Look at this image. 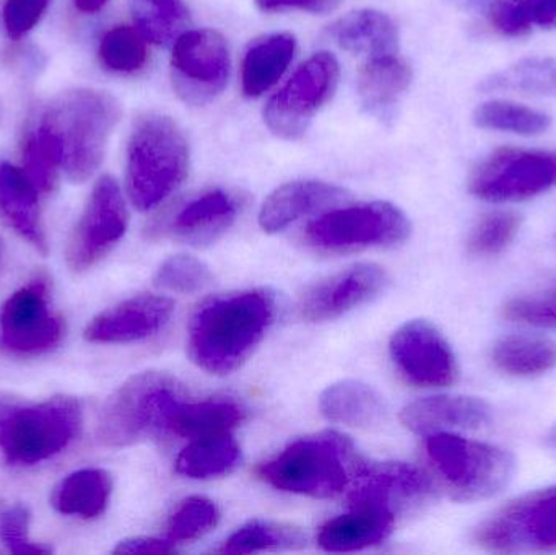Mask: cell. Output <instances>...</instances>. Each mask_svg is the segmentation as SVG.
<instances>
[{"label": "cell", "mask_w": 556, "mask_h": 555, "mask_svg": "<svg viewBox=\"0 0 556 555\" xmlns=\"http://www.w3.org/2000/svg\"><path fill=\"white\" fill-rule=\"evenodd\" d=\"M276 293L266 287L205 300L189 323L192 362L211 375H230L260 348L277 318Z\"/></svg>", "instance_id": "cell-1"}, {"label": "cell", "mask_w": 556, "mask_h": 555, "mask_svg": "<svg viewBox=\"0 0 556 555\" xmlns=\"http://www.w3.org/2000/svg\"><path fill=\"white\" fill-rule=\"evenodd\" d=\"M121 104L108 91L74 88L58 94L41 111V130L68 181L80 185L97 173L121 119Z\"/></svg>", "instance_id": "cell-2"}, {"label": "cell", "mask_w": 556, "mask_h": 555, "mask_svg": "<svg viewBox=\"0 0 556 555\" xmlns=\"http://www.w3.org/2000/svg\"><path fill=\"white\" fill-rule=\"evenodd\" d=\"M84 426L77 398L52 396L29 403L0 391V450L7 462L31 466L67 449Z\"/></svg>", "instance_id": "cell-3"}, {"label": "cell", "mask_w": 556, "mask_h": 555, "mask_svg": "<svg viewBox=\"0 0 556 555\" xmlns=\"http://www.w3.org/2000/svg\"><path fill=\"white\" fill-rule=\"evenodd\" d=\"M189 146L181 127L163 114L137 121L127 146V192L139 211H152L188 176Z\"/></svg>", "instance_id": "cell-4"}, {"label": "cell", "mask_w": 556, "mask_h": 555, "mask_svg": "<svg viewBox=\"0 0 556 555\" xmlns=\"http://www.w3.org/2000/svg\"><path fill=\"white\" fill-rule=\"evenodd\" d=\"M359 462L349 437L320 432L291 443L256 472L278 491L329 499L349 488Z\"/></svg>", "instance_id": "cell-5"}, {"label": "cell", "mask_w": 556, "mask_h": 555, "mask_svg": "<svg viewBox=\"0 0 556 555\" xmlns=\"http://www.w3.org/2000/svg\"><path fill=\"white\" fill-rule=\"evenodd\" d=\"M185 400L182 384L165 371L134 375L104 403L98 437L111 449H124L162 436Z\"/></svg>", "instance_id": "cell-6"}, {"label": "cell", "mask_w": 556, "mask_h": 555, "mask_svg": "<svg viewBox=\"0 0 556 555\" xmlns=\"http://www.w3.org/2000/svg\"><path fill=\"white\" fill-rule=\"evenodd\" d=\"M428 462L456 501L476 502L498 494L511 479L515 462L505 450L450 432L425 443Z\"/></svg>", "instance_id": "cell-7"}, {"label": "cell", "mask_w": 556, "mask_h": 555, "mask_svg": "<svg viewBox=\"0 0 556 555\" xmlns=\"http://www.w3.org/2000/svg\"><path fill=\"white\" fill-rule=\"evenodd\" d=\"M410 237V220L391 202H365L336 209L307 224L304 241L317 251L350 253L399 247Z\"/></svg>", "instance_id": "cell-8"}, {"label": "cell", "mask_w": 556, "mask_h": 555, "mask_svg": "<svg viewBox=\"0 0 556 555\" xmlns=\"http://www.w3.org/2000/svg\"><path fill=\"white\" fill-rule=\"evenodd\" d=\"M556 186V150L502 147L470 173L467 188L482 201L518 202Z\"/></svg>", "instance_id": "cell-9"}, {"label": "cell", "mask_w": 556, "mask_h": 555, "mask_svg": "<svg viewBox=\"0 0 556 555\" xmlns=\"http://www.w3.org/2000/svg\"><path fill=\"white\" fill-rule=\"evenodd\" d=\"M473 540L490 553H555L556 484L506 505L477 528Z\"/></svg>", "instance_id": "cell-10"}, {"label": "cell", "mask_w": 556, "mask_h": 555, "mask_svg": "<svg viewBox=\"0 0 556 555\" xmlns=\"http://www.w3.org/2000/svg\"><path fill=\"white\" fill-rule=\"evenodd\" d=\"M339 78V61L330 52L311 55L270 98L264 110L267 127L281 139H300L314 116L332 100Z\"/></svg>", "instance_id": "cell-11"}, {"label": "cell", "mask_w": 556, "mask_h": 555, "mask_svg": "<svg viewBox=\"0 0 556 555\" xmlns=\"http://www.w3.org/2000/svg\"><path fill=\"white\" fill-rule=\"evenodd\" d=\"M230 49L215 29H189L173 46L172 81L186 103L202 106L225 90L230 77Z\"/></svg>", "instance_id": "cell-12"}, {"label": "cell", "mask_w": 556, "mask_h": 555, "mask_svg": "<svg viewBox=\"0 0 556 555\" xmlns=\"http://www.w3.org/2000/svg\"><path fill=\"white\" fill-rule=\"evenodd\" d=\"M64 319L49 306V286L36 276L0 306V348L16 355L52 351L64 338Z\"/></svg>", "instance_id": "cell-13"}, {"label": "cell", "mask_w": 556, "mask_h": 555, "mask_svg": "<svg viewBox=\"0 0 556 555\" xmlns=\"http://www.w3.org/2000/svg\"><path fill=\"white\" fill-rule=\"evenodd\" d=\"M129 224L126 201L113 176L98 179L84 214L68 241L65 260L72 273L80 274L100 263L124 237Z\"/></svg>", "instance_id": "cell-14"}, {"label": "cell", "mask_w": 556, "mask_h": 555, "mask_svg": "<svg viewBox=\"0 0 556 555\" xmlns=\"http://www.w3.org/2000/svg\"><path fill=\"white\" fill-rule=\"evenodd\" d=\"M392 362L405 381L417 388H444L456 383V355L437 326L425 319L405 323L389 342Z\"/></svg>", "instance_id": "cell-15"}, {"label": "cell", "mask_w": 556, "mask_h": 555, "mask_svg": "<svg viewBox=\"0 0 556 555\" xmlns=\"http://www.w3.org/2000/svg\"><path fill=\"white\" fill-rule=\"evenodd\" d=\"M349 488L350 507L384 508L394 515L420 507L431 495L430 479L407 463L362 459Z\"/></svg>", "instance_id": "cell-16"}, {"label": "cell", "mask_w": 556, "mask_h": 555, "mask_svg": "<svg viewBox=\"0 0 556 555\" xmlns=\"http://www.w3.org/2000/svg\"><path fill=\"white\" fill-rule=\"evenodd\" d=\"M388 283L378 264L362 263L319 280L301 297L300 313L306 321L324 323L371 302Z\"/></svg>", "instance_id": "cell-17"}, {"label": "cell", "mask_w": 556, "mask_h": 555, "mask_svg": "<svg viewBox=\"0 0 556 555\" xmlns=\"http://www.w3.org/2000/svg\"><path fill=\"white\" fill-rule=\"evenodd\" d=\"M175 312L166 297L137 295L91 319L84 338L93 344H130L163 331Z\"/></svg>", "instance_id": "cell-18"}, {"label": "cell", "mask_w": 556, "mask_h": 555, "mask_svg": "<svg viewBox=\"0 0 556 555\" xmlns=\"http://www.w3.org/2000/svg\"><path fill=\"white\" fill-rule=\"evenodd\" d=\"M241 211L238 195L225 189H211L186 202L169 222L173 238L192 247L214 243L237 222Z\"/></svg>", "instance_id": "cell-19"}, {"label": "cell", "mask_w": 556, "mask_h": 555, "mask_svg": "<svg viewBox=\"0 0 556 555\" xmlns=\"http://www.w3.org/2000/svg\"><path fill=\"white\" fill-rule=\"evenodd\" d=\"M489 404L470 396H433L415 401L402 409L401 420L418 436L473 430L489 424Z\"/></svg>", "instance_id": "cell-20"}, {"label": "cell", "mask_w": 556, "mask_h": 555, "mask_svg": "<svg viewBox=\"0 0 556 555\" xmlns=\"http://www.w3.org/2000/svg\"><path fill=\"white\" fill-rule=\"evenodd\" d=\"M349 192L324 181H293L276 189L260 212V224L267 234H277L304 215L336 207Z\"/></svg>", "instance_id": "cell-21"}, {"label": "cell", "mask_w": 556, "mask_h": 555, "mask_svg": "<svg viewBox=\"0 0 556 555\" xmlns=\"http://www.w3.org/2000/svg\"><path fill=\"white\" fill-rule=\"evenodd\" d=\"M38 192L25 169L0 162V218L38 253L48 254Z\"/></svg>", "instance_id": "cell-22"}, {"label": "cell", "mask_w": 556, "mask_h": 555, "mask_svg": "<svg viewBox=\"0 0 556 555\" xmlns=\"http://www.w3.org/2000/svg\"><path fill=\"white\" fill-rule=\"evenodd\" d=\"M394 525L395 515L392 512L356 507L350 514L327 521L317 534V543L329 553H355L388 540Z\"/></svg>", "instance_id": "cell-23"}, {"label": "cell", "mask_w": 556, "mask_h": 555, "mask_svg": "<svg viewBox=\"0 0 556 555\" xmlns=\"http://www.w3.org/2000/svg\"><path fill=\"white\" fill-rule=\"evenodd\" d=\"M329 36L343 51L368 55L369 59L397 52V26L391 16L379 10L346 13L329 26Z\"/></svg>", "instance_id": "cell-24"}, {"label": "cell", "mask_w": 556, "mask_h": 555, "mask_svg": "<svg viewBox=\"0 0 556 555\" xmlns=\"http://www.w3.org/2000/svg\"><path fill=\"white\" fill-rule=\"evenodd\" d=\"M113 478L104 469L85 468L65 476L52 489L49 504L65 517L94 520L106 512Z\"/></svg>", "instance_id": "cell-25"}, {"label": "cell", "mask_w": 556, "mask_h": 555, "mask_svg": "<svg viewBox=\"0 0 556 555\" xmlns=\"http://www.w3.org/2000/svg\"><path fill=\"white\" fill-rule=\"evenodd\" d=\"M296 52V39L291 33H276L256 39L248 48L241 64V87L250 98L269 91L287 72Z\"/></svg>", "instance_id": "cell-26"}, {"label": "cell", "mask_w": 556, "mask_h": 555, "mask_svg": "<svg viewBox=\"0 0 556 555\" xmlns=\"http://www.w3.org/2000/svg\"><path fill=\"white\" fill-rule=\"evenodd\" d=\"M412 67L397 54L368 59L359 68L358 93L363 106L371 114L388 113L412 84Z\"/></svg>", "instance_id": "cell-27"}, {"label": "cell", "mask_w": 556, "mask_h": 555, "mask_svg": "<svg viewBox=\"0 0 556 555\" xmlns=\"http://www.w3.org/2000/svg\"><path fill=\"white\" fill-rule=\"evenodd\" d=\"M320 413L340 426L371 427L384 417V398L363 381L343 380L327 388L319 400Z\"/></svg>", "instance_id": "cell-28"}, {"label": "cell", "mask_w": 556, "mask_h": 555, "mask_svg": "<svg viewBox=\"0 0 556 555\" xmlns=\"http://www.w3.org/2000/svg\"><path fill=\"white\" fill-rule=\"evenodd\" d=\"M247 420V411L230 398H212V400L186 403L176 407L169 422V432L185 439L231 433Z\"/></svg>", "instance_id": "cell-29"}, {"label": "cell", "mask_w": 556, "mask_h": 555, "mask_svg": "<svg viewBox=\"0 0 556 555\" xmlns=\"http://www.w3.org/2000/svg\"><path fill=\"white\" fill-rule=\"evenodd\" d=\"M241 449L231 433L194 439L176 458V472L189 479L230 475L240 465Z\"/></svg>", "instance_id": "cell-30"}, {"label": "cell", "mask_w": 556, "mask_h": 555, "mask_svg": "<svg viewBox=\"0 0 556 555\" xmlns=\"http://www.w3.org/2000/svg\"><path fill=\"white\" fill-rule=\"evenodd\" d=\"M492 361L509 377H539L555 368L556 344L534 336H509L493 345Z\"/></svg>", "instance_id": "cell-31"}, {"label": "cell", "mask_w": 556, "mask_h": 555, "mask_svg": "<svg viewBox=\"0 0 556 555\" xmlns=\"http://www.w3.org/2000/svg\"><path fill=\"white\" fill-rule=\"evenodd\" d=\"M485 12L492 28L508 38L556 26V0H492Z\"/></svg>", "instance_id": "cell-32"}, {"label": "cell", "mask_w": 556, "mask_h": 555, "mask_svg": "<svg viewBox=\"0 0 556 555\" xmlns=\"http://www.w3.org/2000/svg\"><path fill=\"white\" fill-rule=\"evenodd\" d=\"M306 544V537L293 525L273 520L248 521L238 528L224 546L222 554H253L264 551H294Z\"/></svg>", "instance_id": "cell-33"}, {"label": "cell", "mask_w": 556, "mask_h": 555, "mask_svg": "<svg viewBox=\"0 0 556 555\" xmlns=\"http://www.w3.org/2000/svg\"><path fill=\"white\" fill-rule=\"evenodd\" d=\"M129 5L137 29L147 41L169 45L188 28L185 0H129Z\"/></svg>", "instance_id": "cell-34"}, {"label": "cell", "mask_w": 556, "mask_h": 555, "mask_svg": "<svg viewBox=\"0 0 556 555\" xmlns=\"http://www.w3.org/2000/svg\"><path fill=\"white\" fill-rule=\"evenodd\" d=\"M472 121L480 129L502 130L519 136H538L552 124L548 114L509 100H490L479 104L473 111Z\"/></svg>", "instance_id": "cell-35"}, {"label": "cell", "mask_w": 556, "mask_h": 555, "mask_svg": "<svg viewBox=\"0 0 556 555\" xmlns=\"http://www.w3.org/2000/svg\"><path fill=\"white\" fill-rule=\"evenodd\" d=\"M485 91H518V93H556V61L522 59L483 80Z\"/></svg>", "instance_id": "cell-36"}, {"label": "cell", "mask_w": 556, "mask_h": 555, "mask_svg": "<svg viewBox=\"0 0 556 555\" xmlns=\"http://www.w3.org/2000/svg\"><path fill=\"white\" fill-rule=\"evenodd\" d=\"M98 55L108 71L132 74L140 71L149 58L147 39L132 26H114L101 38Z\"/></svg>", "instance_id": "cell-37"}, {"label": "cell", "mask_w": 556, "mask_h": 555, "mask_svg": "<svg viewBox=\"0 0 556 555\" xmlns=\"http://www.w3.org/2000/svg\"><path fill=\"white\" fill-rule=\"evenodd\" d=\"M521 217L515 212L496 211L483 215L470 231L467 247L477 256H496L515 240Z\"/></svg>", "instance_id": "cell-38"}, {"label": "cell", "mask_w": 556, "mask_h": 555, "mask_svg": "<svg viewBox=\"0 0 556 555\" xmlns=\"http://www.w3.org/2000/svg\"><path fill=\"white\" fill-rule=\"evenodd\" d=\"M218 521H220V510L215 502L205 497H189L173 512L166 533L173 543L195 541L211 533Z\"/></svg>", "instance_id": "cell-39"}, {"label": "cell", "mask_w": 556, "mask_h": 555, "mask_svg": "<svg viewBox=\"0 0 556 555\" xmlns=\"http://www.w3.org/2000/svg\"><path fill=\"white\" fill-rule=\"evenodd\" d=\"M23 169L39 192H52L58 186L61 166L36 124L29 127L23 142Z\"/></svg>", "instance_id": "cell-40"}, {"label": "cell", "mask_w": 556, "mask_h": 555, "mask_svg": "<svg viewBox=\"0 0 556 555\" xmlns=\"http://www.w3.org/2000/svg\"><path fill=\"white\" fill-rule=\"evenodd\" d=\"M212 282V273L204 261L189 254L168 257L156 270L155 286L176 293H195Z\"/></svg>", "instance_id": "cell-41"}, {"label": "cell", "mask_w": 556, "mask_h": 555, "mask_svg": "<svg viewBox=\"0 0 556 555\" xmlns=\"http://www.w3.org/2000/svg\"><path fill=\"white\" fill-rule=\"evenodd\" d=\"M31 512L23 504H9L0 499V541L13 554L46 555L52 550L46 544H36L29 540Z\"/></svg>", "instance_id": "cell-42"}, {"label": "cell", "mask_w": 556, "mask_h": 555, "mask_svg": "<svg viewBox=\"0 0 556 555\" xmlns=\"http://www.w3.org/2000/svg\"><path fill=\"white\" fill-rule=\"evenodd\" d=\"M503 315L521 325L556 329V283L547 289L509 300L503 306Z\"/></svg>", "instance_id": "cell-43"}, {"label": "cell", "mask_w": 556, "mask_h": 555, "mask_svg": "<svg viewBox=\"0 0 556 555\" xmlns=\"http://www.w3.org/2000/svg\"><path fill=\"white\" fill-rule=\"evenodd\" d=\"M51 0H7L3 5V26L12 39L28 35L45 15Z\"/></svg>", "instance_id": "cell-44"}, {"label": "cell", "mask_w": 556, "mask_h": 555, "mask_svg": "<svg viewBox=\"0 0 556 555\" xmlns=\"http://www.w3.org/2000/svg\"><path fill=\"white\" fill-rule=\"evenodd\" d=\"M340 0H256V5L263 12H285L300 10L309 13H329L339 7Z\"/></svg>", "instance_id": "cell-45"}, {"label": "cell", "mask_w": 556, "mask_h": 555, "mask_svg": "<svg viewBox=\"0 0 556 555\" xmlns=\"http://www.w3.org/2000/svg\"><path fill=\"white\" fill-rule=\"evenodd\" d=\"M176 543L172 540H159V538H130V540L121 541L114 547V554H176Z\"/></svg>", "instance_id": "cell-46"}, {"label": "cell", "mask_w": 556, "mask_h": 555, "mask_svg": "<svg viewBox=\"0 0 556 555\" xmlns=\"http://www.w3.org/2000/svg\"><path fill=\"white\" fill-rule=\"evenodd\" d=\"M446 2L456 7V9L476 12V10H486L492 0H446Z\"/></svg>", "instance_id": "cell-47"}, {"label": "cell", "mask_w": 556, "mask_h": 555, "mask_svg": "<svg viewBox=\"0 0 556 555\" xmlns=\"http://www.w3.org/2000/svg\"><path fill=\"white\" fill-rule=\"evenodd\" d=\"M108 2H110V0H74V5L77 7V10H80L81 13H97L100 12L101 9H104Z\"/></svg>", "instance_id": "cell-48"}, {"label": "cell", "mask_w": 556, "mask_h": 555, "mask_svg": "<svg viewBox=\"0 0 556 555\" xmlns=\"http://www.w3.org/2000/svg\"><path fill=\"white\" fill-rule=\"evenodd\" d=\"M2 257H3V243H2V238H0V266H2Z\"/></svg>", "instance_id": "cell-49"}, {"label": "cell", "mask_w": 556, "mask_h": 555, "mask_svg": "<svg viewBox=\"0 0 556 555\" xmlns=\"http://www.w3.org/2000/svg\"><path fill=\"white\" fill-rule=\"evenodd\" d=\"M2 116H3V106H2V101H0V119H2Z\"/></svg>", "instance_id": "cell-50"}]
</instances>
